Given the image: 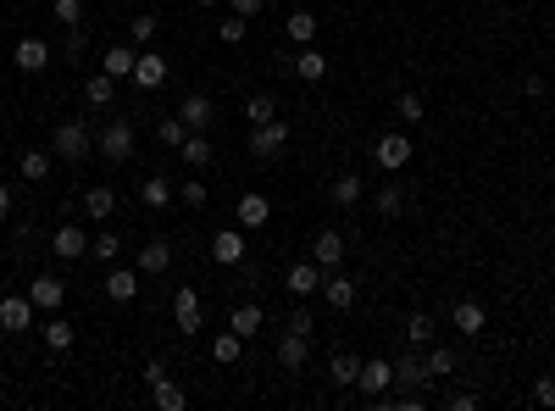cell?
<instances>
[{"instance_id":"6da1fadb","label":"cell","mask_w":555,"mask_h":411,"mask_svg":"<svg viewBox=\"0 0 555 411\" xmlns=\"http://www.w3.org/2000/svg\"><path fill=\"white\" fill-rule=\"evenodd\" d=\"M50 151L61 156V161H84L89 151H95V128L84 117H73V122H56V139H50Z\"/></svg>"},{"instance_id":"7a4b0ae2","label":"cell","mask_w":555,"mask_h":411,"mask_svg":"<svg viewBox=\"0 0 555 411\" xmlns=\"http://www.w3.org/2000/svg\"><path fill=\"white\" fill-rule=\"evenodd\" d=\"M134 145H139V134H134V122H128V117H117V122H106V128L95 134V151L106 156V161H128Z\"/></svg>"},{"instance_id":"3957f363","label":"cell","mask_w":555,"mask_h":411,"mask_svg":"<svg viewBox=\"0 0 555 411\" xmlns=\"http://www.w3.org/2000/svg\"><path fill=\"white\" fill-rule=\"evenodd\" d=\"M283 151H289V122H283V117L256 122V128H251V156L256 161H278Z\"/></svg>"},{"instance_id":"277c9868","label":"cell","mask_w":555,"mask_h":411,"mask_svg":"<svg viewBox=\"0 0 555 411\" xmlns=\"http://www.w3.org/2000/svg\"><path fill=\"white\" fill-rule=\"evenodd\" d=\"M283 290H289L295 300H312V295H322V267H317V261H295L289 273H283Z\"/></svg>"},{"instance_id":"5b68a950","label":"cell","mask_w":555,"mask_h":411,"mask_svg":"<svg viewBox=\"0 0 555 411\" xmlns=\"http://www.w3.org/2000/svg\"><path fill=\"white\" fill-rule=\"evenodd\" d=\"M312 261L322 267V273L344 267V234H339V229H317V234H312Z\"/></svg>"},{"instance_id":"8992f818","label":"cell","mask_w":555,"mask_h":411,"mask_svg":"<svg viewBox=\"0 0 555 411\" xmlns=\"http://www.w3.org/2000/svg\"><path fill=\"white\" fill-rule=\"evenodd\" d=\"M167 73H173V61H167V56H156V50H139V61H134V84L145 89V95L167 84Z\"/></svg>"},{"instance_id":"52a82bcc","label":"cell","mask_w":555,"mask_h":411,"mask_svg":"<svg viewBox=\"0 0 555 411\" xmlns=\"http://www.w3.org/2000/svg\"><path fill=\"white\" fill-rule=\"evenodd\" d=\"M373 156H378V167H383V173L411 167V134H383L378 145H373Z\"/></svg>"},{"instance_id":"ba28073f","label":"cell","mask_w":555,"mask_h":411,"mask_svg":"<svg viewBox=\"0 0 555 411\" xmlns=\"http://www.w3.org/2000/svg\"><path fill=\"white\" fill-rule=\"evenodd\" d=\"M212 117H217L212 95H183V100H178V122H183L189 134H205V128H212Z\"/></svg>"},{"instance_id":"9c48e42d","label":"cell","mask_w":555,"mask_h":411,"mask_svg":"<svg viewBox=\"0 0 555 411\" xmlns=\"http://www.w3.org/2000/svg\"><path fill=\"white\" fill-rule=\"evenodd\" d=\"M50 251L61 261H78V256H89V234L78 229V222H56V234H50Z\"/></svg>"},{"instance_id":"30bf717a","label":"cell","mask_w":555,"mask_h":411,"mask_svg":"<svg viewBox=\"0 0 555 411\" xmlns=\"http://www.w3.org/2000/svg\"><path fill=\"white\" fill-rule=\"evenodd\" d=\"M12 61H17V67H23V73H45L50 61H56V50H50V45H45V39H39V34H28V39H17Z\"/></svg>"},{"instance_id":"8fae6325","label":"cell","mask_w":555,"mask_h":411,"mask_svg":"<svg viewBox=\"0 0 555 411\" xmlns=\"http://www.w3.org/2000/svg\"><path fill=\"white\" fill-rule=\"evenodd\" d=\"M28 300H34V312H61V300H67V283H61L56 273H39L28 283Z\"/></svg>"},{"instance_id":"7c38bea8","label":"cell","mask_w":555,"mask_h":411,"mask_svg":"<svg viewBox=\"0 0 555 411\" xmlns=\"http://www.w3.org/2000/svg\"><path fill=\"white\" fill-rule=\"evenodd\" d=\"M395 384V361H383V356H373V361H361V378H356V389L366 400H378L383 389Z\"/></svg>"},{"instance_id":"4fadbf2b","label":"cell","mask_w":555,"mask_h":411,"mask_svg":"<svg viewBox=\"0 0 555 411\" xmlns=\"http://www.w3.org/2000/svg\"><path fill=\"white\" fill-rule=\"evenodd\" d=\"M134 267H139L145 278H161V273L173 267V244H167V239H145V244H139V256H134Z\"/></svg>"},{"instance_id":"5bb4252c","label":"cell","mask_w":555,"mask_h":411,"mask_svg":"<svg viewBox=\"0 0 555 411\" xmlns=\"http://www.w3.org/2000/svg\"><path fill=\"white\" fill-rule=\"evenodd\" d=\"M322 306H334V312H351V306H356V278H344L339 267H334V273H322Z\"/></svg>"},{"instance_id":"9a60e30c","label":"cell","mask_w":555,"mask_h":411,"mask_svg":"<svg viewBox=\"0 0 555 411\" xmlns=\"http://www.w3.org/2000/svg\"><path fill=\"white\" fill-rule=\"evenodd\" d=\"M139 278H145V273H139V267H106V295L117 300V306H128L134 295H139Z\"/></svg>"},{"instance_id":"2e32d148","label":"cell","mask_w":555,"mask_h":411,"mask_svg":"<svg viewBox=\"0 0 555 411\" xmlns=\"http://www.w3.org/2000/svg\"><path fill=\"white\" fill-rule=\"evenodd\" d=\"M173 322L183 328V334H200L205 306H200V295H195V290H178V295H173Z\"/></svg>"},{"instance_id":"e0dca14e","label":"cell","mask_w":555,"mask_h":411,"mask_svg":"<svg viewBox=\"0 0 555 411\" xmlns=\"http://www.w3.org/2000/svg\"><path fill=\"white\" fill-rule=\"evenodd\" d=\"M305 361H312V339H300V334L283 328V334H278V367H283V373H300Z\"/></svg>"},{"instance_id":"ac0fdd59","label":"cell","mask_w":555,"mask_h":411,"mask_svg":"<svg viewBox=\"0 0 555 411\" xmlns=\"http://www.w3.org/2000/svg\"><path fill=\"white\" fill-rule=\"evenodd\" d=\"M212 261L217 267H239L244 261V234L239 229H217L212 234Z\"/></svg>"},{"instance_id":"d6986e66","label":"cell","mask_w":555,"mask_h":411,"mask_svg":"<svg viewBox=\"0 0 555 411\" xmlns=\"http://www.w3.org/2000/svg\"><path fill=\"white\" fill-rule=\"evenodd\" d=\"M134 61H139V45H106L100 50V73H112V78H134Z\"/></svg>"},{"instance_id":"ffe728a7","label":"cell","mask_w":555,"mask_h":411,"mask_svg":"<svg viewBox=\"0 0 555 411\" xmlns=\"http://www.w3.org/2000/svg\"><path fill=\"white\" fill-rule=\"evenodd\" d=\"M356 378H361V356L356 351H334L328 356V384L334 389H356Z\"/></svg>"},{"instance_id":"44dd1931","label":"cell","mask_w":555,"mask_h":411,"mask_svg":"<svg viewBox=\"0 0 555 411\" xmlns=\"http://www.w3.org/2000/svg\"><path fill=\"white\" fill-rule=\"evenodd\" d=\"M428 378H434V373H428V356H417V345H411L405 356H395V384H405V389H422Z\"/></svg>"},{"instance_id":"7402d4cb","label":"cell","mask_w":555,"mask_h":411,"mask_svg":"<svg viewBox=\"0 0 555 411\" xmlns=\"http://www.w3.org/2000/svg\"><path fill=\"white\" fill-rule=\"evenodd\" d=\"M0 328H12V334L34 328V300L28 295H6V300H0Z\"/></svg>"},{"instance_id":"603a6c76","label":"cell","mask_w":555,"mask_h":411,"mask_svg":"<svg viewBox=\"0 0 555 411\" xmlns=\"http://www.w3.org/2000/svg\"><path fill=\"white\" fill-rule=\"evenodd\" d=\"M373 206H378L383 217H405V212H411V190H405V183H395V178H389L383 190H373Z\"/></svg>"},{"instance_id":"cb8c5ba5","label":"cell","mask_w":555,"mask_h":411,"mask_svg":"<svg viewBox=\"0 0 555 411\" xmlns=\"http://www.w3.org/2000/svg\"><path fill=\"white\" fill-rule=\"evenodd\" d=\"M178 156H183V167H212V161H217V145H212V139H205V134H183V145H178Z\"/></svg>"},{"instance_id":"d4e9b609","label":"cell","mask_w":555,"mask_h":411,"mask_svg":"<svg viewBox=\"0 0 555 411\" xmlns=\"http://www.w3.org/2000/svg\"><path fill=\"white\" fill-rule=\"evenodd\" d=\"M234 217H239V229H261V222L273 217V200H266V195H239Z\"/></svg>"},{"instance_id":"484cf974","label":"cell","mask_w":555,"mask_h":411,"mask_svg":"<svg viewBox=\"0 0 555 411\" xmlns=\"http://www.w3.org/2000/svg\"><path fill=\"white\" fill-rule=\"evenodd\" d=\"M450 317H456V334H483V328H489L483 300H456V306H450Z\"/></svg>"},{"instance_id":"4316f807","label":"cell","mask_w":555,"mask_h":411,"mask_svg":"<svg viewBox=\"0 0 555 411\" xmlns=\"http://www.w3.org/2000/svg\"><path fill=\"white\" fill-rule=\"evenodd\" d=\"M150 406H156V411H183V406H189V389L173 384V373H167L161 384H150Z\"/></svg>"},{"instance_id":"83f0119b","label":"cell","mask_w":555,"mask_h":411,"mask_svg":"<svg viewBox=\"0 0 555 411\" xmlns=\"http://www.w3.org/2000/svg\"><path fill=\"white\" fill-rule=\"evenodd\" d=\"M295 78H300V84H322V78H328V56H322L317 45H305V50L295 56Z\"/></svg>"},{"instance_id":"f1b7e54d","label":"cell","mask_w":555,"mask_h":411,"mask_svg":"<svg viewBox=\"0 0 555 411\" xmlns=\"http://www.w3.org/2000/svg\"><path fill=\"white\" fill-rule=\"evenodd\" d=\"M261 322H266V317H261V306H256V300H244V306H234V312H228V328H234L239 339H256V334H261Z\"/></svg>"},{"instance_id":"f546056e","label":"cell","mask_w":555,"mask_h":411,"mask_svg":"<svg viewBox=\"0 0 555 411\" xmlns=\"http://www.w3.org/2000/svg\"><path fill=\"white\" fill-rule=\"evenodd\" d=\"M112 212H117V190H112V183H95V190H84V217L106 222Z\"/></svg>"},{"instance_id":"4dcf8cb0","label":"cell","mask_w":555,"mask_h":411,"mask_svg":"<svg viewBox=\"0 0 555 411\" xmlns=\"http://www.w3.org/2000/svg\"><path fill=\"white\" fill-rule=\"evenodd\" d=\"M45 351H50V356L73 351V322L61 317V312H50V322H45Z\"/></svg>"},{"instance_id":"1f68e13d","label":"cell","mask_w":555,"mask_h":411,"mask_svg":"<svg viewBox=\"0 0 555 411\" xmlns=\"http://www.w3.org/2000/svg\"><path fill=\"white\" fill-rule=\"evenodd\" d=\"M361 195H366L361 173H339V178H334V190H328V200H334V206H356Z\"/></svg>"},{"instance_id":"d6a6232c","label":"cell","mask_w":555,"mask_h":411,"mask_svg":"<svg viewBox=\"0 0 555 411\" xmlns=\"http://www.w3.org/2000/svg\"><path fill=\"white\" fill-rule=\"evenodd\" d=\"M84 100H89V106H112V100H117V78L112 73H95L89 84H84Z\"/></svg>"},{"instance_id":"836d02e7","label":"cell","mask_w":555,"mask_h":411,"mask_svg":"<svg viewBox=\"0 0 555 411\" xmlns=\"http://www.w3.org/2000/svg\"><path fill=\"white\" fill-rule=\"evenodd\" d=\"M239 356H244V339L234 334V328H228V334H217V339H212V361H222V367H234Z\"/></svg>"},{"instance_id":"e575fe53","label":"cell","mask_w":555,"mask_h":411,"mask_svg":"<svg viewBox=\"0 0 555 411\" xmlns=\"http://www.w3.org/2000/svg\"><path fill=\"white\" fill-rule=\"evenodd\" d=\"M289 39H295V45H312V39H317V12H289Z\"/></svg>"},{"instance_id":"d590c367","label":"cell","mask_w":555,"mask_h":411,"mask_svg":"<svg viewBox=\"0 0 555 411\" xmlns=\"http://www.w3.org/2000/svg\"><path fill=\"white\" fill-rule=\"evenodd\" d=\"M89 256L112 267V261L122 256V239H117V234H106V229H100V234H89Z\"/></svg>"},{"instance_id":"8d00e7d4","label":"cell","mask_w":555,"mask_h":411,"mask_svg":"<svg viewBox=\"0 0 555 411\" xmlns=\"http://www.w3.org/2000/svg\"><path fill=\"white\" fill-rule=\"evenodd\" d=\"M405 339L417 345V351H422V345H434V317H428V312H411V317H405Z\"/></svg>"},{"instance_id":"74e56055","label":"cell","mask_w":555,"mask_h":411,"mask_svg":"<svg viewBox=\"0 0 555 411\" xmlns=\"http://www.w3.org/2000/svg\"><path fill=\"white\" fill-rule=\"evenodd\" d=\"M139 200H145L150 212H161V206L173 200V183L167 178H145V183H139Z\"/></svg>"},{"instance_id":"f35d334b","label":"cell","mask_w":555,"mask_h":411,"mask_svg":"<svg viewBox=\"0 0 555 411\" xmlns=\"http://www.w3.org/2000/svg\"><path fill=\"white\" fill-rule=\"evenodd\" d=\"M23 178L28 183H45L50 178V151H23Z\"/></svg>"},{"instance_id":"ab89813d","label":"cell","mask_w":555,"mask_h":411,"mask_svg":"<svg viewBox=\"0 0 555 411\" xmlns=\"http://www.w3.org/2000/svg\"><path fill=\"white\" fill-rule=\"evenodd\" d=\"M244 117H251V128H256V122H273L278 117V100L273 95H251V100H244Z\"/></svg>"},{"instance_id":"60d3db41","label":"cell","mask_w":555,"mask_h":411,"mask_svg":"<svg viewBox=\"0 0 555 411\" xmlns=\"http://www.w3.org/2000/svg\"><path fill=\"white\" fill-rule=\"evenodd\" d=\"M50 17L61 28H78V23H84V0H50Z\"/></svg>"},{"instance_id":"b9f144b4","label":"cell","mask_w":555,"mask_h":411,"mask_svg":"<svg viewBox=\"0 0 555 411\" xmlns=\"http://www.w3.org/2000/svg\"><path fill=\"white\" fill-rule=\"evenodd\" d=\"M428 373H434V378L456 373V351H450V345H428Z\"/></svg>"},{"instance_id":"7bdbcfd3","label":"cell","mask_w":555,"mask_h":411,"mask_svg":"<svg viewBox=\"0 0 555 411\" xmlns=\"http://www.w3.org/2000/svg\"><path fill=\"white\" fill-rule=\"evenodd\" d=\"M183 134H189V128H183V122H178V112L156 122V139H161V145H167V151H178V145H183Z\"/></svg>"},{"instance_id":"ee69618b","label":"cell","mask_w":555,"mask_h":411,"mask_svg":"<svg viewBox=\"0 0 555 411\" xmlns=\"http://www.w3.org/2000/svg\"><path fill=\"white\" fill-rule=\"evenodd\" d=\"M283 328H289V334H300V339H312V334H317V312H312V306H295Z\"/></svg>"},{"instance_id":"f6af8a7d","label":"cell","mask_w":555,"mask_h":411,"mask_svg":"<svg viewBox=\"0 0 555 411\" xmlns=\"http://www.w3.org/2000/svg\"><path fill=\"white\" fill-rule=\"evenodd\" d=\"M178 200H183V206H189V212H200V206H205V200H212V190H205V183H200V178H183V190H178Z\"/></svg>"},{"instance_id":"bcb514c9","label":"cell","mask_w":555,"mask_h":411,"mask_svg":"<svg viewBox=\"0 0 555 411\" xmlns=\"http://www.w3.org/2000/svg\"><path fill=\"white\" fill-rule=\"evenodd\" d=\"M422 112H428V106H422V95H400V100H395V117H400V122H411V128L422 122Z\"/></svg>"},{"instance_id":"7dc6e473","label":"cell","mask_w":555,"mask_h":411,"mask_svg":"<svg viewBox=\"0 0 555 411\" xmlns=\"http://www.w3.org/2000/svg\"><path fill=\"white\" fill-rule=\"evenodd\" d=\"M156 39V17H128V45H150Z\"/></svg>"},{"instance_id":"c3c4849f","label":"cell","mask_w":555,"mask_h":411,"mask_svg":"<svg viewBox=\"0 0 555 411\" xmlns=\"http://www.w3.org/2000/svg\"><path fill=\"white\" fill-rule=\"evenodd\" d=\"M244 34H251V23H244V17H222V23H217V39H222V45H239Z\"/></svg>"},{"instance_id":"681fc988","label":"cell","mask_w":555,"mask_h":411,"mask_svg":"<svg viewBox=\"0 0 555 411\" xmlns=\"http://www.w3.org/2000/svg\"><path fill=\"white\" fill-rule=\"evenodd\" d=\"M444 406H450V411H478V395H472V389H450Z\"/></svg>"},{"instance_id":"f907efd6","label":"cell","mask_w":555,"mask_h":411,"mask_svg":"<svg viewBox=\"0 0 555 411\" xmlns=\"http://www.w3.org/2000/svg\"><path fill=\"white\" fill-rule=\"evenodd\" d=\"M533 400H539V406H550V411H555V373H544L539 384H533Z\"/></svg>"},{"instance_id":"816d5d0a","label":"cell","mask_w":555,"mask_h":411,"mask_svg":"<svg viewBox=\"0 0 555 411\" xmlns=\"http://www.w3.org/2000/svg\"><path fill=\"white\" fill-rule=\"evenodd\" d=\"M84 50H89V39L73 28V34H67V45H61V56H84Z\"/></svg>"},{"instance_id":"f5cc1de1","label":"cell","mask_w":555,"mask_h":411,"mask_svg":"<svg viewBox=\"0 0 555 411\" xmlns=\"http://www.w3.org/2000/svg\"><path fill=\"white\" fill-rule=\"evenodd\" d=\"M161 378H167V361H161V356L145 361V384H161Z\"/></svg>"},{"instance_id":"db71d44e","label":"cell","mask_w":555,"mask_h":411,"mask_svg":"<svg viewBox=\"0 0 555 411\" xmlns=\"http://www.w3.org/2000/svg\"><path fill=\"white\" fill-rule=\"evenodd\" d=\"M266 6V0H234V17H256Z\"/></svg>"},{"instance_id":"11a10c76","label":"cell","mask_w":555,"mask_h":411,"mask_svg":"<svg viewBox=\"0 0 555 411\" xmlns=\"http://www.w3.org/2000/svg\"><path fill=\"white\" fill-rule=\"evenodd\" d=\"M0 217H12V183H0Z\"/></svg>"},{"instance_id":"9f6ffc18","label":"cell","mask_w":555,"mask_h":411,"mask_svg":"<svg viewBox=\"0 0 555 411\" xmlns=\"http://www.w3.org/2000/svg\"><path fill=\"white\" fill-rule=\"evenodd\" d=\"M195 6H217V0H195Z\"/></svg>"}]
</instances>
